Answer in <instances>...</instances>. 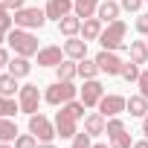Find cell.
I'll use <instances>...</instances> for the list:
<instances>
[{"instance_id": "cell-32", "label": "cell", "mask_w": 148, "mask_h": 148, "mask_svg": "<svg viewBox=\"0 0 148 148\" xmlns=\"http://www.w3.org/2000/svg\"><path fill=\"white\" fill-rule=\"evenodd\" d=\"M122 131H125V122H122L119 116H110V119H108V128H105L108 139H110V136H116V134H122Z\"/></svg>"}, {"instance_id": "cell-20", "label": "cell", "mask_w": 148, "mask_h": 148, "mask_svg": "<svg viewBox=\"0 0 148 148\" xmlns=\"http://www.w3.org/2000/svg\"><path fill=\"white\" fill-rule=\"evenodd\" d=\"M6 70L12 73L15 79H26L29 73H32V64H29V58H26V55H15V58L9 61V67H6Z\"/></svg>"}, {"instance_id": "cell-18", "label": "cell", "mask_w": 148, "mask_h": 148, "mask_svg": "<svg viewBox=\"0 0 148 148\" xmlns=\"http://www.w3.org/2000/svg\"><path fill=\"white\" fill-rule=\"evenodd\" d=\"M105 128H108V119H105L99 110L84 116V131H87L90 136H102V134H105Z\"/></svg>"}, {"instance_id": "cell-5", "label": "cell", "mask_w": 148, "mask_h": 148, "mask_svg": "<svg viewBox=\"0 0 148 148\" xmlns=\"http://www.w3.org/2000/svg\"><path fill=\"white\" fill-rule=\"evenodd\" d=\"M15 15V26H21V29H41L44 23H47V12L44 9H38V6H23V9H18V12H12Z\"/></svg>"}, {"instance_id": "cell-34", "label": "cell", "mask_w": 148, "mask_h": 148, "mask_svg": "<svg viewBox=\"0 0 148 148\" xmlns=\"http://www.w3.org/2000/svg\"><path fill=\"white\" fill-rule=\"evenodd\" d=\"M142 3H145V0H119V6H122L125 12H139Z\"/></svg>"}, {"instance_id": "cell-21", "label": "cell", "mask_w": 148, "mask_h": 148, "mask_svg": "<svg viewBox=\"0 0 148 148\" xmlns=\"http://www.w3.org/2000/svg\"><path fill=\"white\" fill-rule=\"evenodd\" d=\"M99 3L102 0H73V12H76L82 21H87V18H96Z\"/></svg>"}, {"instance_id": "cell-46", "label": "cell", "mask_w": 148, "mask_h": 148, "mask_svg": "<svg viewBox=\"0 0 148 148\" xmlns=\"http://www.w3.org/2000/svg\"><path fill=\"white\" fill-rule=\"evenodd\" d=\"M145 3H148V0H145Z\"/></svg>"}, {"instance_id": "cell-30", "label": "cell", "mask_w": 148, "mask_h": 148, "mask_svg": "<svg viewBox=\"0 0 148 148\" xmlns=\"http://www.w3.org/2000/svg\"><path fill=\"white\" fill-rule=\"evenodd\" d=\"M70 148H93V136H90L87 131H79L76 136H73V142H70Z\"/></svg>"}, {"instance_id": "cell-16", "label": "cell", "mask_w": 148, "mask_h": 148, "mask_svg": "<svg viewBox=\"0 0 148 148\" xmlns=\"http://www.w3.org/2000/svg\"><path fill=\"white\" fill-rule=\"evenodd\" d=\"M125 113H131L134 119H142V116L148 113V99H145L142 93L128 96V102H125Z\"/></svg>"}, {"instance_id": "cell-38", "label": "cell", "mask_w": 148, "mask_h": 148, "mask_svg": "<svg viewBox=\"0 0 148 148\" xmlns=\"http://www.w3.org/2000/svg\"><path fill=\"white\" fill-rule=\"evenodd\" d=\"M142 136H145V139H148V113H145V116H142Z\"/></svg>"}, {"instance_id": "cell-7", "label": "cell", "mask_w": 148, "mask_h": 148, "mask_svg": "<svg viewBox=\"0 0 148 148\" xmlns=\"http://www.w3.org/2000/svg\"><path fill=\"white\" fill-rule=\"evenodd\" d=\"M29 131L38 136V142H52V139L58 136L55 122H52L49 116H44V113H32V116H29Z\"/></svg>"}, {"instance_id": "cell-28", "label": "cell", "mask_w": 148, "mask_h": 148, "mask_svg": "<svg viewBox=\"0 0 148 148\" xmlns=\"http://www.w3.org/2000/svg\"><path fill=\"white\" fill-rule=\"evenodd\" d=\"M0 29H3V32H12L15 29V15L6 9V3H0Z\"/></svg>"}, {"instance_id": "cell-36", "label": "cell", "mask_w": 148, "mask_h": 148, "mask_svg": "<svg viewBox=\"0 0 148 148\" xmlns=\"http://www.w3.org/2000/svg\"><path fill=\"white\" fill-rule=\"evenodd\" d=\"M3 3H6V9H9V12H18V9H23V6H26V0H3Z\"/></svg>"}, {"instance_id": "cell-10", "label": "cell", "mask_w": 148, "mask_h": 148, "mask_svg": "<svg viewBox=\"0 0 148 148\" xmlns=\"http://www.w3.org/2000/svg\"><path fill=\"white\" fill-rule=\"evenodd\" d=\"M125 96H119V93H105L102 96V102H99V113L105 116V119H110V116H119V113H125Z\"/></svg>"}, {"instance_id": "cell-12", "label": "cell", "mask_w": 148, "mask_h": 148, "mask_svg": "<svg viewBox=\"0 0 148 148\" xmlns=\"http://www.w3.org/2000/svg\"><path fill=\"white\" fill-rule=\"evenodd\" d=\"M44 12H47V21H55L58 23L61 18L73 15V0H47Z\"/></svg>"}, {"instance_id": "cell-6", "label": "cell", "mask_w": 148, "mask_h": 148, "mask_svg": "<svg viewBox=\"0 0 148 148\" xmlns=\"http://www.w3.org/2000/svg\"><path fill=\"white\" fill-rule=\"evenodd\" d=\"M41 99H44V93L38 90V84H21V90H18V105H21V113H26V116L38 113Z\"/></svg>"}, {"instance_id": "cell-37", "label": "cell", "mask_w": 148, "mask_h": 148, "mask_svg": "<svg viewBox=\"0 0 148 148\" xmlns=\"http://www.w3.org/2000/svg\"><path fill=\"white\" fill-rule=\"evenodd\" d=\"M9 61H12L9 49H3V47H0V67H9Z\"/></svg>"}, {"instance_id": "cell-29", "label": "cell", "mask_w": 148, "mask_h": 148, "mask_svg": "<svg viewBox=\"0 0 148 148\" xmlns=\"http://www.w3.org/2000/svg\"><path fill=\"white\" fill-rule=\"evenodd\" d=\"M139 73H142V70H139V64L128 61V64H122V73H119V76H122V79L131 84V82H136V79H139Z\"/></svg>"}, {"instance_id": "cell-1", "label": "cell", "mask_w": 148, "mask_h": 148, "mask_svg": "<svg viewBox=\"0 0 148 148\" xmlns=\"http://www.w3.org/2000/svg\"><path fill=\"white\" fill-rule=\"evenodd\" d=\"M84 119V102L82 99H73V102H67V105H61V110L55 113V131H58V136L61 139H73L79 134V122Z\"/></svg>"}, {"instance_id": "cell-4", "label": "cell", "mask_w": 148, "mask_h": 148, "mask_svg": "<svg viewBox=\"0 0 148 148\" xmlns=\"http://www.w3.org/2000/svg\"><path fill=\"white\" fill-rule=\"evenodd\" d=\"M73 99H79V87L73 84V82H52L47 90H44V102L47 105H52V108H61V105H67V102H73Z\"/></svg>"}, {"instance_id": "cell-26", "label": "cell", "mask_w": 148, "mask_h": 148, "mask_svg": "<svg viewBox=\"0 0 148 148\" xmlns=\"http://www.w3.org/2000/svg\"><path fill=\"white\" fill-rule=\"evenodd\" d=\"M15 113H21V105L15 99H9V96H0V116L15 119Z\"/></svg>"}, {"instance_id": "cell-44", "label": "cell", "mask_w": 148, "mask_h": 148, "mask_svg": "<svg viewBox=\"0 0 148 148\" xmlns=\"http://www.w3.org/2000/svg\"><path fill=\"white\" fill-rule=\"evenodd\" d=\"M145 44H148V38H145Z\"/></svg>"}, {"instance_id": "cell-39", "label": "cell", "mask_w": 148, "mask_h": 148, "mask_svg": "<svg viewBox=\"0 0 148 148\" xmlns=\"http://www.w3.org/2000/svg\"><path fill=\"white\" fill-rule=\"evenodd\" d=\"M134 148H148V139H139V142H134Z\"/></svg>"}, {"instance_id": "cell-27", "label": "cell", "mask_w": 148, "mask_h": 148, "mask_svg": "<svg viewBox=\"0 0 148 148\" xmlns=\"http://www.w3.org/2000/svg\"><path fill=\"white\" fill-rule=\"evenodd\" d=\"M12 145H15V148H38L41 142H38V136L29 131V134H18V139H15Z\"/></svg>"}, {"instance_id": "cell-15", "label": "cell", "mask_w": 148, "mask_h": 148, "mask_svg": "<svg viewBox=\"0 0 148 148\" xmlns=\"http://www.w3.org/2000/svg\"><path fill=\"white\" fill-rule=\"evenodd\" d=\"M58 32L64 35V38H76V35H82V18L73 12V15H67V18H61L58 21Z\"/></svg>"}, {"instance_id": "cell-23", "label": "cell", "mask_w": 148, "mask_h": 148, "mask_svg": "<svg viewBox=\"0 0 148 148\" xmlns=\"http://www.w3.org/2000/svg\"><path fill=\"white\" fill-rule=\"evenodd\" d=\"M128 55H131V61L134 64H148V44L145 41H131L128 44Z\"/></svg>"}, {"instance_id": "cell-43", "label": "cell", "mask_w": 148, "mask_h": 148, "mask_svg": "<svg viewBox=\"0 0 148 148\" xmlns=\"http://www.w3.org/2000/svg\"><path fill=\"white\" fill-rule=\"evenodd\" d=\"M0 148H15V145L12 142H0Z\"/></svg>"}, {"instance_id": "cell-24", "label": "cell", "mask_w": 148, "mask_h": 148, "mask_svg": "<svg viewBox=\"0 0 148 148\" xmlns=\"http://www.w3.org/2000/svg\"><path fill=\"white\" fill-rule=\"evenodd\" d=\"M99 64H96V58H82L79 61V79L82 82H87V79H99Z\"/></svg>"}, {"instance_id": "cell-13", "label": "cell", "mask_w": 148, "mask_h": 148, "mask_svg": "<svg viewBox=\"0 0 148 148\" xmlns=\"http://www.w3.org/2000/svg\"><path fill=\"white\" fill-rule=\"evenodd\" d=\"M64 55H67V58H73V61H82V58H87V41H84L82 35H76V38H67V41H64Z\"/></svg>"}, {"instance_id": "cell-17", "label": "cell", "mask_w": 148, "mask_h": 148, "mask_svg": "<svg viewBox=\"0 0 148 148\" xmlns=\"http://www.w3.org/2000/svg\"><path fill=\"white\" fill-rule=\"evenodd\" d=\"M55 79H58V82H73V79H79V61L64 58V61L55 67Z\"/></svg>"}, {"instance_id": "cell-42", "label": "cell", "mask_w": 148, "mask_h": 148, "mask_svg": "<svg viewBox=\"0 0 148 148\" xmlns=\"http://www.w3.org/2000/svg\"><path fill=\"white\" fill-rule=\"evenodd\" d=\"M6 35H9V32H3V29H0V44H3V41H6Z\"/></svg>"}, {"instance_id": "cell-45", "label": "cell", "mask_w": 148, "mask_h": 148, "mask_svg": "<svg viewBox=\"0 0 148 148\" xmlns=\"http://www.w3.org/2000/svg\"><path fill=\"white\" fill-rule=\"evenodd\" d=\"M0 3H3V0H0Z\"/></svg>"}, {"instance_id": "cell-33", "label": "cell", "mask_w": 148, "mask_h": 148, "mask_svg": "<svg viewBox=\"0 0 148 148\" xmlns=\"http://www.w3.org/2000/svg\"><path fill=\"white\" fill-rule=\"evenodd\" d=\"M134 26H136V32H139V35H145V38H148V12L136 15V23H134Z\"/></svg>"}, {"instance_id": "cell-41", "label": "cell", "mask_w": 148, "mask_h": 148, "mask_svg": "<svg viewBox=\"0 0 148 148\" xmlns=\"http://www.w3.org/2000/svg\"><path fill=\"white\" fill-rule=\"evenodd\" d=\"M93 148H110V145H105V142H93Z\"/></svg>"}, {"instance_id": "cell-3", "label": "cell", "mask_w": 148, "mask_h": 148, "mask_svg": "<svg viewBox=\"0 0 148 148\" xmlns=\"http://www.w3.org/2000/svg\"><path fill=\"white\" fill-rule=\"evenodd\" d=\"M6 41H9V47L15 49V55H26V58H32V55H38V38H35V32L32 29H21V26H15L9 35H6Z\"/></svg>"}, {"instance_id": "cell-40", "label": "cell", "mask_w": 148, "mask_h": 148, "mask_svg": "<svg viewBox=\"0 0 148 148\" xmlns=\"http://www.w3.org/2000/svg\"><path fill=\"white\" fill-rule=\"evenodd\" d=\"M38 148H55V145H52V142H41Z\"/></svg>"}, {"instance_id": "cell-11", "label": "cell", "mask_w": 148, "mask_h": 148, "mask_svg": "<svg viewBox=\"0 0 148 148\" xmlns=\"http://www.w3.org/2000/svg\"><path fill=\"white\" fill-rule=\"evenodd\" d=\"M64 58H67L64 47H58V44H47L38 49V67H58Z\"/></svg>"}, {"instance_id": "cell-31", "label": "cell", "mask_w": 148, "mask_h": 148, "mask_svg": "<svg viewBox=\"0 0 148 148\" xmlns=\"http://www.w3.org/2000/svg\"><path fill=\"white\" fill-rule=\"evenodd\" d=\"M110 148H134V139H131V134H128V131H122V134L110 136Z\"/></svg>"}, {"instance_id": "cell-2", "label": "cell", "mask_w": 148, "mask_h": 148, "mask_svg": "<svg viewBox=\"0 0 148 148\" xmlns=\"http://www.w3.org/2000/svg\"><path fill=\"white\" fill-rule=\"evenodd\" d=\"M128 23L119 18V21H113V23H105V29H102V35H99V44H102V49H113V52H119V49H128Z\"/></svg>"}, {"instance_id": "cell-35", "label": "cell", "mask_w": 148, "mask_h": 148, "mask_svg": "<svg viewBox=\"0 0 148 148\" xmlns=\"http://www.w3.org/2000/svg\"><path fill=\"white\" fill-rule=\"evenodd\" d=\"M136 84H139V93L148 99V70H142L139 73V79H136Z\"/></svg>"}, {"instance_id": "cell-8", "label": "cell", "mask_w": 148, "mask_h": 148, "mask_svg": "<svg viewBox=\"0 0 148 148\" xmlns=\"http://www.w3.org/2000/svg\"><path fill=\"white\" fill-rule=\"evenodd\" d=\"M102 96H105V84H102L99 79H87V82L79 87V99L84 102V108H99Z\"/></svg>"}, {"instance_id": "cell-19", "label": "cell", "mask_w": 148, "mask_h": 148, "mask_svg": "<svg viewBox=\"0 0 148 148\" xmlns=\"http://www.w3.org/2000/svg\"><path fill=\"white\" fill-rule=\"evenodd\" d=\"M102 29H105V23H102L99 18H87V21H82V38H84L87 44H90V41H99Z\"/></svg>"}, {"instance_id": "cell-9", "label": "cell", "mask_w": 148, "mask_h": 148, "mask_svg": "<svg viewBox=\"0 0 148 148\" xmlns=\"http://www.w3.org/2000/svg\"><path fill=\"white\" fill-rule=\"evenodd\" d=\"M96 64H99V70L105 73V76H119L125 61L119 58V52H113V49H102V52L96 55Z\"/></svg>"}, {"instance_id": "cell-25", "label": "cell", "mask_w": 148, "mask_h": 148, "mask_svg": "<svg viewBox=\"0 0 148 148\" xmlns=\"http://www.w3.org/2000/svg\"><path fill=\"white\" fill-rule=\"evenodd\" d=\"M18 139V125L9 116H0V142H15Z\"/></svg>"}, {"instance_id": "cell-14", "label": "cell", "mask_w": 148, "mask_h": 148, "mask_svg": "<svg viewBox=\"0 0 148 148\" xmlns=\"http://www.w3.org/2000/svg\"><path fill=\"white\" fill-rule=\"evenodd\" d=\"M119 12H122V6L116 3V0H102L99 9H96V18L102 23H113V21H119Z\"/></svg>"}, {"instance_id": "cell-22", "label": "cell", "mask_w": 148, "mask_h": 148, "mask_svg": "<svg viewBox=\"0 0 148 148\" xmlns=\"http://www.w3.org/2000/svg\"><path fill=\"white\" fill-rule=\"evenodd\" d=\"M18 82H21V79H15L9 70H6V73H0V96L15 99V96H18V90H21V84H18Z\"/></svg>"}]
</instances>
